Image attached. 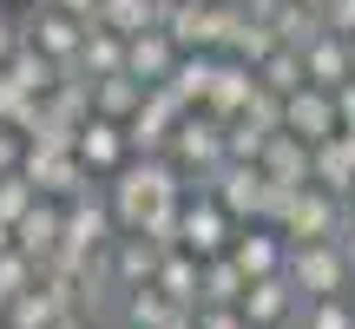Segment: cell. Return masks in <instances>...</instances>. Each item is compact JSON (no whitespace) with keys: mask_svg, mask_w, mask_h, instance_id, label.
<instances>
[{"mask_svg":"<svg viewBox=\"0 0 355 329\" xmlns=\"http://www.w3.org/2000/svg\"><path fill=\"white\" fill-rule=\"evenodd\" d=\"M184 191L191 185H184V171L171 164V152H139V158H125L112 178H105V198H112L119 230H139L165 198H184Z\"/></svg>","mask_w":355,"mask_h":329,"instance_id":"6da1fadb","label":"cell"},{"mask_svg":"<svg viewBox=\"0 0 355 329\" xmlns=\"http://www.w3.org/2000/svg\"><path fill=\"white\" fill-rule=\"evenodd\" d=\"M171 164L184 171V185L198 191L204 178L217 171V164H230V139H224V119H211L198 106V112H184L178 119V132H171Z\"/></svg>","mask_w":355,"mask_h":329,"instance_id":"7a4b0ae2","label":"cell"},{"mask_svg":"<svg viewBox=\"0 0 355 329\" xmlns=\"http://www.w3.org/2000/svg\"><path fill=\"white\" fill-rule=\"evenodd\" d=\"M277 230L290 244H336L349 230V198H343V191H329V185H303L290 198V211H283Z\"/></svg>","mask_w":355,"mask_h":329,"instance_id":"3957f363","label":"cell"},{"mask_svg":"<svg viewBox=\"0 0 355 329\" xmlns=\"http://www.w3.org/2000/svg\"><path fill=\"white\" fill-rule=\"evenodd\" d=\"M230 237H237V217H230L204 185H198V191H184V224H178V244H184V251L204 264V257H224V251H230Z\"/></svg>","mask_w":355,"mask_h":329,"instance_id":"277c9868","label":"cell"},{"mask_svg":"<svg viewBox=\"0 0 355 329\" xmlns=\"http://www.w3.org/2000/svg\"><path fill=\"white\" fill-rule=\"evenodd\" d=\"M283 277H290L303 296H355L349 290V257H343V244H290Z\"/></svg>","mask_w":355,"mask_h":329,"instance_id":"5b68a950","label":"cell"},{"mask_svg":"<svg viewBox=\"0 0 355 329\" xmlns=\"http://www.w3.org/2000/svg\"><path fill=\"white\" fill-rule=\"evenodd\" d=\"M60 217H66V251H79V257H99L105 244L119 237L112 198H105L99 185H86L79 198H66V204H60Z\"/></svg>","mask_w":355,"mask_h":329,"instance_id":"8992f818","label":"cell"},{"mask_svg":"<svg viewBox=\"0 0 355 329\" xmlns=\"http://www.w3.org/2000/svg\"><path fill=\"white\" fill-rule=\"evenodd\" d=\"M204 191H211L217 204H224L237 224H263V191H270V178H263V164H243V158H230V164H217L211 178H204Z\"/></svg>","mask_w":355,"mask_h":329,"instance_id":"52a82bcc","label":"cell"},{"mask_svg":"<svg viewBox=\"0 0 355 329\" xmlns=\"http://www.w3.org/2000/svg\"><path fill=\"white\" fill-rule=\"evenodd\" d=\"M20 171L33 178V191L40 198H79L86 185H99V178L79 164V152H60V145H26V158H20Z\"/></svg>","mask_w":355,"mask_h":329,"instance_id":"ba28073f","label":"cell"},{"mask_svg":"<svg viewBox=\"0 0 355 329\" xmlns=\"http://www.w3.org/2000/svg\"><path fill=\"white\" fill-rule=\"evenodd\" d=\"M191 106L178 99L171 86H145V106L125 119V139H132V158L139 152H171V132H178V119H184Z\"/></svg>","mask_w":355,"mask_h":329,"instance_id":"9c48e42d","label":"cell"},{"mask_svg":"<svg viewBox=\"0 0 355 329\" xmlns=\"http://www.w3.org/2000/svg\"><path fill=\"white\" fill-rule=\"evenodd\" d=\"M20 40H26V47H40L46 60L73 66V60H79V40H86V20H73V13L46 7V0H33V7L20 13Z\"/></svg>","mask_w":355,"mask_h":329,"instance_id":"30bf717a","label":"cell"},{"mask_svg":"<svg viewBox=\"0 0 355 329\" xmlns=\"http://www.w3.org/2000/svg\"><path fill=\"white\" fill-rule=\"evenodd\" d=\"M237 310H243V323H250V329H290L296 310H303V290L277 270V277H257L250 290H243Z\"/></svg>","mask_w":355,"mask_h":329,"instance_id":"8fae6325","label":"cell"},{"mask_svg":"<svg viewBox=\"0 0 355 329\" xmlns=\"http://www.w3.org/2000/svg\"><path fill=\"white\" fill-rule=\"evenodd\" d=\"M66 310H79L73 283H66V277H46V270H40V283H33V290H26L20 303L7 310V317H0V329H53V323L66 317Z\"/></svg>","mask_w":355,"mask_h":329,"instance_id":"7c38bea8","label":"cell"},{"mask_svg":"<svg viewBox=\"0 0 355 329\" xmlns=\"http://www.w3.org/2000/svg\"><path fill=\"white\" fill-rule=\"evenodd\" d=\"M230 257H237L243 277H277L283 264H290V237H283L277 224H237V237H230Z\"/></svg>","mask_w":355,"mask_h":329,"instance_id":"4fadbf2b","label":"cell"},{"mask_svg":"<svg viewBox=\"0 0 355 329\" xmlns=\"http://www.w3.org/2000/svg\"><path fill=\"white\" fill-rule=\"evenodd\" d=\"M73 152H79V164L105 185V178L132 158V139H125V126H119V119H99V112H92L86 126H79V145H73Z\"/></svg>","mask_w":355,"mask_h":329,"instance_id":"5bb4252c","label":"cell"},{"mask_svg":"<svg viewBox=\"0 0 355 329\" xmlns=\"http://www.w3.org/2000/svg\"><path fill=\"white\" fill-rule=\"evenodd\" d=\"M158 26L178 40V53H217V0H165Z\"/></svg>","mask_w":355,"mask_h":329,"instance_id":"9a60e30c","label":"cell"},{"mask_svg":"<svg viewBox=\"0 0 355 329\" xmlns=\"http://www.w3.org/2000/svg\"><path fill=\"white\" fill-rule=\"evenodd\" d=\"M283 132H296V139H309V145H322L329 132H343L336 126V92L329 86H296L290 99H283Z\"/></svg>","mask_w":355,"mask_h":329,"instance_id":"2e32d148","label":"cell"},{"mask_svg":"<svg viewBox=\"0 0 355 329\" xmlns=\"http://www.w3.org/2000/svg\"><path fill=\"white\" fill-rule=\"evenodd\" d=\"M99 264H105V277H112V290H139V283H152L158 244L139 237V230H119V237L99 251Z\"/></svg>","mask_w":355,"mask_h":329,"instance_id":"e0dca14e","label":"cell"},{"mask_svg":"<svg viewBox=\"0 0 355 329\" xmlns=\"http://www.w3.org/2000/svg\"><path fill=\"white\" fill-rule=\"evenodd\" d=\"M257 92V66L237 60V53H217V73H211V99H204V112L211 119H237L243 106H250Z\"/></svg>","mask_w":355,"mask_h":329,"instance_id":"ac0fdd59","label":"cell"},{"mask_svg":"<svg viewBox=\"0 0 355 329\" xmlns=\"http://www.w3.org/2000/svg\"><path fill=\"white\" fill-rule=\"evenodd\" d=\"M257 164H263V178H277V185H316V145L296 139V132H270Z\"/></svg>","mask_w":355,"mask_h":329,"instance_id":"d6986e66","label":"cell"},{"mask_svg":"<svg viewBox=\"0 0 355 329\" xmlns=\"http://www.w3.org/2000/svg\"><path fill=\"white\" fill-rule=\"evenodd\" d=\"M66 244V217H60V198H40L33 211L13 224V251L20 257H33V264H46L53 251Z\"/></svg>","mask_w":355,"mask_h":329,"instance_id":"ffe728a7","label":"cell"},{"mask_svg":"<svg viewBox=\"0 0 355 329\" xmlns=\"http://www.w3.org/2000/svg\"><path fill=\"white\" fill-rule=\"evenodd\" d=\"M171 66H178V40L165 33V26H145V33L125 40V73H132V79H145V86H165Z\"/></svg>","mask_w":355,"mask_h":329,"instance_id":"44dd1931","label":"cell"},{"mask_svg":"<svg viewBox=\"0 0 355 329\" xmlns=\"http://www.w3.org/2000/svg\"><path fill=\"white\" fill-rule=\"evenodd\" d=\"M303 53V79L309 86H343V79H355V60H349V40L343 33H316L309 40V47H296Z\"/></svg>","mask_w":355,"mask_h":329,"instance_id":"7402d4cb","label":"cell"},{"mask_svg":"<svg viewBox=\"0 0 355 329\" xmlns=\"http://www.w3.org/2000/svg\"><path fill=\"white\" fill-rule=\"evenodd\" d=\"M66 73H79L86 86H92V79H105V73H125V33H112V26L92 20L86 40H79V60L66 66Z\"/></svg>","mask_w":355,"mask_h":329,"instance_id":"603a6c76","label":"cell"},{"mask_svg":"<svg viewBox=\"0 0 355 329\" xmlns=\"http://www.w3.org/2000/svg\"><path fill=\"white\" fill-rule=\"evenodd\" d=\"M250 13L270 26V33L283 40V47H309V40L322 33L316 7H303V0H250Z\"/></svg>","mask_w":355,"mask_h":329,"instance_id":"cb8c5ba5","label":"cell"},{"mask_svg":"<svg viewBox=\"0 0 355 329\" xmlns=\"http://www.w3.org/2000/svg\"><path fill=\"white\" fill-rule=\"evenodd\" d=\"M178 317H191V310H178L158 283H139V290L119 296V329H171Z\"/></svg>","mask_w":355,"mask_h":329,"instance_id":"d4e9b609","label":"cell"},{"mask_svg":"<svg viewBox=\"0 0 355 329\" xmlns=\"http://www.w3.org/2000/svg\"><path fill=\"white\" fill-rule=\"evenodd\" d=\"M198 270H204L198 257H191L184 244H171V251H158V264H152V283L171 296L178 310H198Z\"/></svg>","mask_w":355,"mask_h":329,"instance_id":"484cf974","label":"cell"},{"mask_svg":"<svg viewBox=\"0 0 355 329\" xmlns=\"http://www.w3.org/2000/svg\"><path fill=\"white\" fill-rule=\"evenodd\" d=\"M139 106H145V79H132V73L92 79V112H99V119H119V126H125Z\"/></svg>","mask_w":355,"mask_h":329,"instance_id":"4316f807","label":"cell"},{"mask_svg":"<svg viewBox=\"0 0 355 329\" xmlns=\"http://www.w3.org/2000/svg\"><path fill=\"white\" fill-rule=\"evenodd\" d=\"M316 185L329 191H355V132H329V139L316 145Z\"/></svg>","mask_w":355,"mask_h":329,"instance_id":"83f0119b","label":"cell"},{"mask_svg":"<svg viewBox=\"0 0 355 329\" xmlns=\"http://www.w3.org/2000/svg\"><path fill=\"white\" fill-rule=\"evenodd\" d=\"M243 290H250V277L237 270V257H204L198 270V303H243Z\"/></svg>","mask_w":355,"mask_h":329,"instance_id":"f1b7e54d","label":"cell"},{"mask_svg":"<svg viewBox=\"0 0 355 329\" xmlns=\"http://www.w3.org/2000/svg\"><path fill=\"white\" fill-rule=\"evenodd\" d=\"M211 73H217V53H178V66H171L165 86L191 106V112H198V106L211 99Z\"/></svg>","mask_w":355,"mask_h":329,"instance_id":"f546056e","label":"cell"},{"mask_svg":"<svg viewBox=\"0 0 355 329\" xmlns=\"http://www.w3.org/2000/svg\"><path fill=\"white\" fill-rule=\"evenodd\" d=\"M158 13H165V0H99V13H92V20L132 40V33H145V26H158Z\"/></svg>","mask_w":355,"mask_h":329,"instance_id":"4dcf8cb0","label":"cell"},{"mask_svg":"<svg viewBox=\"0 0 355 329\" xmlns=\"http://www.w3.org/2000/svg\"><path fill=\"white\" fill-rule=\"evenodd\" d=\"M7 73L20 79L26 92H40V99H46V92L60 86V73H66V66H60V60H46L40 47H26V40H20V47H13V60H7Z\"/></svg>","mask_w":355,"mask_h":329,"instance_id":"1f68e13d","label":"cell"},{"mask_svg":"<svg viewBox=\"0 0 355 329\" xmlns=\"http://www.w3.org/2000/svg\"><path fill=\"white\" fill-rule=\"evenodd\" d=\"M290 329H355V296H303Z\"/></svg>","mask_w":355,"mask_h":329,"instance_id":"d6a6232c","label":"cell"},{"mask_svg":"<svg viewBox=\"0 0 355 329\" xmlns=\"http://www.w3.org/2000/svg\"><path fill=\"white\" fill-rule=\"evenodd\" d=\"M257 86L283 92V99H290L296 86H309V79H303V53H296V47H277V53H270L263 66H257Z\"/></svg>","mask_w":355,"mask_h":329,"instance_id":"836d02e7","label":"cell"},{"mask_svg":"<svg viewBox=\"0 0 355 329\" xmlns=\"http://www.w3.org/2000/svg\"><path fill=\"white\" fill-rule=\"evenodd\" d=\"M0 119H7L13 132H33V119H40V92H26L7 66H0Z\"/></svg>","mask_w":355,"mask_h":329,"instance_id":"e575fe53","label":"cell"},{"mask_svg":"<svg viewBox=\"0 0 355 329\" xmlns=\"http://www.w3.org/2000/svg\"><path fill=\"white\" fill-rule=\"evenodd\" d=\"M33 283H40V264H33V257H20V251H7V257H0V317H7V310L20 303Z\"/></svg>","mask_w":355,"mask_h":329,"instance_id":"d590c367","label":"cell"},{"mask_svg":"<svg viewBox=\"0 0 355 329\" xmlns=\"http://www.w3.org/2000/svg\"><path fill=\"white\" fill-rule=\"evenodd\" d=\"M33 204H40L33 178H26V171H0V224H20Z\"/></svg>","mask_w":355,"mask_h":329,"instance_id":"8d00e7d4","label":"cell"},{"mask_svg":"<svg viewBox=\"0 0 355 329\" xmlns=\"http://www.w3.org/2000/svg\"><path fill=\"white\" fill-rule=\"evenodd\" d=\"M243 126H257V132H283V92H270V86H257L250 92V106H243Z\"/></svg>","mask_w":355,"mask_h":329,"instance_id":"74e56055","label":"cell"},{"mask_svg":"<svg viewBox=\"0 0 355 329\" xmlns=\"http://www.w3.org/2000/svg\"><path fill=\"white\" fill-rule=\"evenodd\" d=\"M191 323H198V329H250L237 303H198V310H191Z\"/></svg>","mask_w":355,"mask_h":329,"instance_id":"f35d334b","label":"cell"},{"mask_svg":"<svg viewBox=\"0 0 355 329\" xmlns=\"http://www.w3.org/2000/svg\"><path fill=\"white\" fill-rule=\"evenodd\" d=\"M316 20H322V33L355 40V0H322V7H316Z\"/></svg>","mask_w":355,"mask_h":329,"instance_id":"ab89813d","label":"cell"},{"mask_svg":"<svg viewBox=\"0 0 355 329\" xmlns=\"http://www.w3.org/2000/svg\"><path fill=\"white\" fill-rule=\"evenodd\" d=\"M20 158H26V132H13L0 119V171H20Z\"/></svg>","mask_w":355,"mask_h":329,"instance_id":"60d3db41","label":"cell"},{"mask_svg":"<svg viewBox=\"0 0 355 329\" xmlns=\"http://www.w3.org/2000/svg\"><path fill=\"white\" fill-rule=\"evenodd\" d=\"M336 126L355 132V79H343V86H336Z\"/></svg>","mask_w":355,"mask_h":329,"instance_id":"b9f144b4","label":"cell"},{"mask_svg":"<svg viewBox=\"0 0 355 329\" xmlns=\"http://www.w3.org/2000/svg\"><path fill=\"white\" fill-rule=\"evenodd\" d=\"M13 47H20V13H7V7H0V66L13 60Z\"/></svg>","mask_w":355,"mask_h":329,"instance_id":"7bdbcfd3","label":"cell"},{"mask_svg":"<svg viewBox=\"0 0 355 329\" xmlns=\"http://www.w3.org/2000/svg\"><path fill=\"white\" fill-rule=\"evenodd\" d=\"M46 7H60V13H73V20H86V26H92V13H99V0H46Z\"/></svg>","mask_w":355,"mask_h":329,"instance_id":"ee69618b","label":"cell"},{"mask_svg":"<svg viewBox=\"0 0 355 329\" xmlns=\"http://www.w3.org/2000/svg\"><path fill=\"white\" fill-rule=\"evenodd\" d=\"M53 329H105V323H99V317H86V310H66Z\"/></svg>","mask_w":355,"mask_h":329,"instance_id":"f6af8a7d","label":"cell"},{"mask_svg":"<svg viewBox=\"0 0 355 329\" xmlns=\"http://www.w3.org/2000/svg\"><path fill=\"white\" fill-rule=\"evenodd\" d=\"M336 244H343V257H349V290H355V217H349V230H343Z\"/></svg>","mask_w":355,"mask_h":329,"instance_id":"bcb514c9","label":"cell"},{"mask_svg":"<svg viewBox=\"0 0 355 329\" xmlns=\"http://www.w3.org/2000/svg\"><path fill=\"white\" fill-rule=\"evenodd\" d=\"M13 251V224H0V257H7Z\"/></svg>","mask_w":355,"mask_h":329,"instance_id":"7dc6e473","label":"cell"},{"mask_svg":"<svg viewBox=\"0 0 355 329\" xmlns=\"http://www.w3.org/2000/svg\"><path fill=\"white\" fill-rule=\"evenodd\" d=\"M171 329H198V323H191V317H178V323H171Z\"/></svg>","mask_w":355,"mask_h":329,"instance_id":"c3c4849f","label":"cell"},{"mask_svg":"<svg viewBox=\"0 0 355 329\" xmlns=\"http://www.w3.org/2000/svg\"><path fill=\"white\" fill-rule=\"evenodd\" d=\"M349 217H355V191H349Z\"/></svg>","mask_w":355,"mask_h":329,"instance_id":"681fc988","label":"cell"},{"mask_svg":"<svg viewBox=\"0 0 355 329\" xmlns=\"http://www.w3.org/2000/svg\"><path fill=\"white\" fill-rule=\"evenodd\" d=\"M303 7H322V0H303Z\"/></svg>","mask_w":355,"mask_h":329,"instance_id":"f907efd6","label":"cell"},{"mask_svg":"<svg viewBox=\"0 0 355 329\" xmlns=\"http://www.w3.org/2000/svg\"><path fill=\"white\" fill-rule=\"evenodd\" d=\"M349 60H355V40H349Z\"/></svg>","mask_w":355,"mask_h":329,"instance_id":"816d5d0a","label":"cell"}]
</instances>
